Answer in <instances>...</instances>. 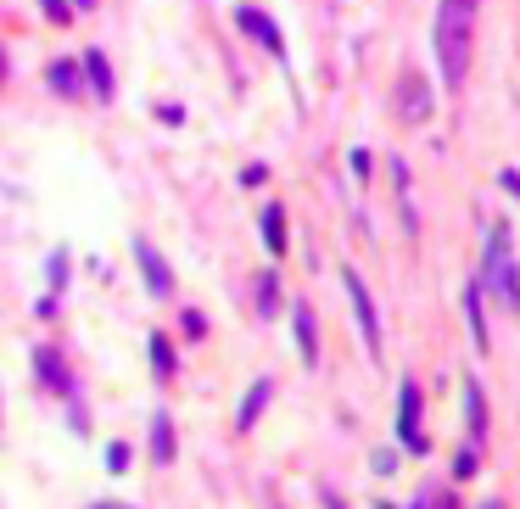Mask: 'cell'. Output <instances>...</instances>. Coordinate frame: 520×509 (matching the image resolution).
<instances>
[{
  "instance_id": "1",
  "label": "cell",
  "mask_w": 520,
  "mask_h": 509,
  "mask_svg": "<svg viewBox=\"0 0 520 509\" xmlns=\"http://www.w3.org/2000/svg\"><path fill=\"white\" fill-rule=\"evenodd\" d=\"M431 45H437V68H442L448 90H459V84L470 79V51H476V6L442 0V6H437V28H431Z\"/></svg>"
},
{
  "instance_id": "2",
  "label": "cell",
  "mask_w": 520,
  "mask_h": 509,
  "mask_svg": "<svg viewBox=\"0 0 520 509\" xmlns=\"http://www.w3.org/2000/svg\"><path fill=\"white\" fill-rule=\"evenodd\" d=\"M481 297H493L509 320H520V264H515V246H509V225L498 218L486 230V252H481Z\"/></svg>"
},
{
  "instance_id": "3",
  "label": "cell",
  "mask_w": 520,
  "mask_h": 509,
  "mask_svg": "<svg viewBox=\"0 0 520 509\" xmlns=\"http://www.w3.org/2000/svg\"><path fill=\"white\" fill-rule=\"evenodd\" d=\"M398 442L409 454H426L431 448V437H426V398H419V380L403 375V387H398Z\"/></svg>"
},
{
  "instance_id": "4",
  "label": "cell",
  "mask_w": 520,
  "mask_h": 509,
  "mask_svg": "<svg viewBox=\"0 0 520 509\" xmlns=\"http://www.w3.org/2000/svg\"><path fill=\"white\" fill-rule=\"evenodd\" d=\"M342 285H347V303H352V313H359V325H364V347H370V359H380V313H375L370 285L359 280V269H342Z\"/></svg>"
},
{
  "instance_id": "5",
  "label": "cell",
  "mask_w": 520,
  "mask_h": 509,
  "mask_svg": "<svg viewBox=\"0 0 520 509\" xmlns=\"http://www.w3.org/2000/svg\"><path fill=\"white\" fill-rule=\"evenodd\" d=\"M135 264H140V280H146V292H151L157 303H169V297H174V269L162 264V252H157L151 241H135Z\"/></svg>"
},
{
  "instance_id": "6",
  "label": "cell",
  "mask_w": 520,
  "mask_h": 509,
  "mask_svg": "<svg viewBox=\"0 0 520 509\" xmlns=\"http://www.w3.org/2000/svg\"><path fill=\"white\" fill-rule=\"evenodd\" d=\"M236 23L246 28V40H257L274 62H285V40H280V23L269 12H257V6H236Z\"/></svg>"
},
{
  "instance_id": "7",
  "label": "cell",
  "mask_w": 520,
  "mask_h": 509,
  "mask_svg": "<svg viewBox=\"0 0 520 509\" xmlns=\"http://www.w3.org/2000/svg\"><path fill=\"white\" fill-rule=\"evenodd\" d=\"M398 112H403V123H431V84L409 68L398 79Z\"/></svg>"
},
{
  "instance_id": "8",
  "label": "cell",
  "mask_w": 520,
  "mask_h": 509,
  "mask_svg": "<svg viewBox=\"0 0 520 509\" xmlns=\"http://www.w3.org/2000/svg\"><path fill=\"white\" fill-rule=\"evenodd\" d=\"M34 375L45 380V387H51L56 398H73V370L62 364L56 347H34Z\"/></svg>"
},
{
  "instance_id": "9",
  "label": "cell",
  "mask_w": 520,
  "mask_h": 509,
  "mask_svg": "<svg viewBox=\"0 0 520 509\" xmlns=\"http://www.w3.org/2000/svg\"><path fill=\"white\" fill-rule=\"evenodd\" d=\"M291 331H297L303 364H319V325H313V308L308 303H291Z\"/></svg>"
},
{
  "instance_id": "10",
  "label": "cell",
  "mask_w": 520,
  "mask_h": 509,
  "mask_svg": "<svg viewBox=\"0 0 520 509\" xmlns=\"http://www.w3.org/2000/svg\"><path fill=\"white\" fill-rule=\"evenodd\" d=\"M465 437L476 442H486V403H481V380L476 375H465Z\"/></svg>"
},
{
  "instance_id": "11",
  "label": "cell",
  "mask_w": 520,
  "mask_h": 509,
  "mask_svg": "<svg viewBox=\"0 0 520 509\" xmlns=\"http://www.w3.org/2000/svg\"><path fill=\"white\" fill-rule=\"evenodd\" d=\"M269 398H274V380H269V375H257L252 387H246V403H241V415H236V431H252V426H257V415L269 408Z\"/></svg>"
},
{
  "instance_id": "12",
  "label": "cell",
  "mask_w": 520,
  "mask_h": 509,
  "mask_svg": "<svg viewBox=\"0 0 520 509\" xmlns=\"http://www.w3.org/2000/svg\"><path fill=\"white\" fill-rule=\"evenodd\" d=\"M79 73H84V84L101 95V101H112V90H118V84H112V68H107V56H101V51H84V56H79Z\"/></svg>"
},
{
  "instance_id": "13",
  "label": "cell",
  "mask_w": 520,
  "mask_h": 509,
  "mask_svg": "<svg viewBox=\"0 0 520 509\" xmlns=\"http://www.w3.org/2000/svg\"><path fill=\"white\" fill-rule=\"evenodd\" d=\"M481 285H470L465 292V320H470V341H476V353H493V336H486V308H481Z\"/></svg>"
},
{
  "instance_id": "14",
  "label": "cell",
  "mask_w": 520,
  "mask_h": 509,
  "mask_svg": "<svg viewBox=\"0 0 520 509\" xmlns=\"http://www.w3.org/2000/svg\"><path fill=\"white\" fill-rule=\"evenodd\" d=\"M151 465H162V470L174 465V420H169V408L151 415Z\"/></svg>"
},
{
  "instance_id": "15",
  "label": "cell",
  "mask_w": 520,
  "mask_h": 509,
  "mask_svg": "<svg viewBox=\"0 0 520 509\" xmlns=\"http://www.w3.org/2000/svg\"><path fill=\"white\" fill-rule=\"evenodd\" d=\"M264 246H269V258H280V252H285V207L280 202L264 207Z\"/></svg>"
},
{
  "instance_id": "16",
  "label": "cell",
  "mask_w": 520,
  "mask_h": 509,
  "mask_svg": "<svg viewBox=\"0 0 520 509\" xmlns=\"http://www.w3.org/2000/svg\"><path fill=\"white\" fill-rule=\"evenodd\" d=\"M45 84H51L56 95H79V84H84L79 62H51V68H45Z\"/></svg>"
},
{
  "instance_id": "17",
  "label": "cell",
  "mask_w": 520,
  "mask_h": 509,
  "mask_svg": "<svg viewBox=\"0 0 520 509\" xmlns=\"http://www.w3.org/2000/svg\"><path fill=\"white\" fill-rule=\"evenodd\" d=\"M280 280H274V269L269 274H257V313H264V320H274V313H280Z\"/></svg>"
},
{
  "instance_id": "18",
  "label": "cell",
  "mask_w": 520,
  "mask_h": 509,
  "mask_svg": "<svg viewBox=\"0 0 520 509\" xmlns=\"http://www.w3.org/2000/svg\"><path fill=\"white\" fill-rule=\"evenodd\" d=\"M151 370H157V380H169V375H174V341L162 336V331L151 336Z\"/></svg>"
},
{
  "instance_id": "19",
  "label": "cell",
  "mask_w": 520,
  "mask_h": 509,
  "mask_svg": "<svg viewBox=\"0 0 520 509\" xmlns=\"http://www.w3.org/2000/svg\"><path fill=\"white\" fill-rule=\"evenodd\" d=\"M453 475H459V482H470V475H476V442H470V448H459V459H453Z\"/></svg>"
},
{
  "instance_id": "20",
  "label": "cell",
  "mask_w": 520,
  "mask_h": 509,
  "mask_svg": "<svg viewBox=\"0 0 520 509\" xmlns=\"http://www.w3.org/2000/svg\"><path fill=\"white\" fill-rule=\"evenodd\" d=\"M107 470H112V475L129 470V442H112V448H107Z\"/></svg>"
},
{
  "instance_id": "21",
  "label": "cell",
  "mask_w": 520,
  "mask_h": 509,
  "mask_svg": "<svg viewBox=\"0 0 520 509\" xmlns=\"http://www.w3.org/2000/svg\"><path fill=\"white\" fill-rule=\"evenodd\" d=\"M40 6H45L51 23H68V17H73V0H40Z\"/></svg>"
},
{
  "instance_id": "22",
  "label": "cell",
  "mask_w": 520,
  "mask_h": 509,
  "mask_svg": "<svg viewBox=\"0 0 520 509\" xmlns=\"http://www.w3.org/2000/svg\"><path fill=\"white\" fill-rule=\"evenodd\" d=\"M347 163H352V179H370V151H364V146H359V151H352V157H347Z\"/></svg>"
},
{
  "instance_id": "23",
  "label": "cell",
  "mask_w": 520,
  "mask_h": 509,
  "mask_svg": "<svg viewBox=\"0 0 520 509\" xmlns=\"http://www.w3.org/2000/svg\"><path fill=\"white\" fill-rule=\"evenodd\" d=\"M179 325H185V336H202V331H207V320H202L197 308H185V320H179Z\"/></svg>"
},
{
  "instance_id": "24",
  "label": "cell",
  "mask_w": 520,
  "mask_h": 509,
  "mask_svg": "<svg viewBox=\"0 0 520 509\" xmlns=\"http://www.w3.org/2000/svg\"><path fill=\"white\" fill-rule=\"evenodd\" d=\"M62 280H68V258L56 252V258H51V292H62Z\"/></svg>"
},
{
  "instance_id": "25",
  "label": "cell",
  "mask_w": 520,
  "mask_h": 509,
  "mask_svg": "<svg viewBox=\"0 0 520 509\" xmlns=\"http://www.w3.org/2000/svg\"><path fill=\"white\" fill-rule=\"evenodd\" d=\"M498 179H504V190H515V197H520V174H515V168H504Z\"/></svg>"
},
{
  "instance_id": "26",
  "label": "cell",
  "mask_w": 520,
  "mask_h": 509,
  "mask_svg": "<svg viewBox=\"0 0 520 509\" xmlns=\"http://www.w3.org/2000/svg\"><path fill=\"white\" fill-rule=\"evenodd\" d=\"M90 509H129V504H107V498H101V504H90Z\"/></svg>"
},
{
  "instance_id": "27",
  "label": "cell",
  "mask_w": 520,
  "mask_h": 509,
  "mask_svg": "<svg viewBox=\"0 0 520 509\" xmlns=\"http://www.w3.org/2000/svg\"><path fill=\"white\" fill-rule=\"evenodd\" d=\"M73 6H79V12H95V0H73Z\"/></svg>"
},
{
  "instance_id": "28",
  "label": "cell",
  "mask_w": 520,
  "mask_h": 509,
  "mask_svg": "<svg viewBox=\"0 0 520 509\" xmlns=\"http://www.w3.org/2000/svg\"><path fill=\"white\" fill-rule=\"evenodd\" d=\"M0 84H6V51H0Z\"/></svg>"
},
{
  "instance_id": "29",
  "label": "cell",
  "mask_w": 520,
  "mask_h": 509,
  "mask_svg": "<svg viewBox=\"0 0 520 509\" xmlns=\"http://www.w3.org/2000/svg\"><path fill=\"white\" fill-rule=\"evenodd\" d=\"M324 504H331V509H342V504H336V498H331V493H324Z\"/></svg>"
},
{
  "instance_id": "30",
  "label": "cell",
  "mask_w": 520,
  "mask_h": 509,
  "mask_svg": "<svg viewBox=\"0 0 520 509\" xmlns=\"http://www.w3.org/2000/svg\"><path fill=\"white\" fill-rule=\"evenodd\" d=\"M459 6H481V0H459Z\"/></svg>"
},
{
  "instance_id": "31",
  "label": "cell",
  "mask_w": 520,
  "mask_h": 509,
  "mask_svg": "<svg viewBox=\"0 0 520 509\" xmlns=\"http://www.w3.org/2000/svg\"><path fill=\"white\" fill-rule=\"evenodd\" d=\"M486 509H498V504H486Z\"/></svg>"
}]
</instances>
